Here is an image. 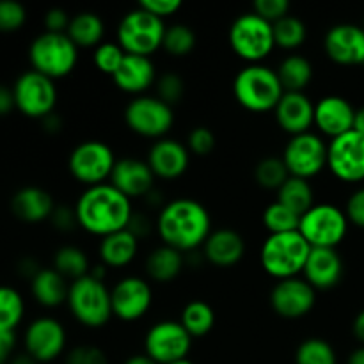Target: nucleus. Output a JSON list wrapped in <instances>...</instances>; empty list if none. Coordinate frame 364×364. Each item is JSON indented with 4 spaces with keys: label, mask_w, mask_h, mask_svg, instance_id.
Instances as JSON below:
<instances>
[{
    "label": "nucleus",
    "mask_w": 364,
    "mask_h": 364,
    "mask_svg": "<svg viewBox=\"0 0 364 364\" xmlns=\"http://www.w3.org/2000/svg\"><path fill=\"white\" fill-rule=\"evenodd\" d=\"M78 226L95 237H109L127 230L134 215L132 199L110 183L87 187L75 205Z\"/></svg>",
    "instance_id": "nucleus-1"
},
{
    "label": "nucleus",
    "mask_w": 364,
    "mask_h": 364,
    "mask_svg": "<svg viewBox=\"0 0 364 364\" xmlns=\"http://www.w3.org/2000/svg\"><path fill=\"white\" fill-rule=\"evenodd\" d=\"M156 233L164 245L180 252L194 251L203 247L212 233V217L196 199H173L156 217Z\"/></svg>",
    "instance_id": "nucleus-2"
},
{
    "label": "nucleus",
    "mask_w": 364,
    "mask_h": 364,
    "mask_svg": "<svg viewBox=\"0 0 364 364\" xmlns=\"http://www.w3.org/2000/svg\"><path fill=\"white\" fill-rule=\"evenodd\" d=\"M235 100L249 112H269L283 98L284 87L277 71L265 64H247L233 80Z\"/></svg>",
    "instance_id": "nucleus-3"
},
{
    "label": "nucleus",
    "mask_w": 364,
    "mask_h": 364,
    "mask_svg": "<svg viewBox=\"0 0 364 364\" xmlns=\"http://www.w3.org/2000/svg\"><path fill=\"white\" fill-rule=\"evenodd\" d=\"M311 245L299 231L269 235L259 249L263 270L277 281L299 277L304 272Z\"/></svg>",
    "instance_id": "nucleus-4"
},
{
    "label": "nucleus",
    "mask_w": 364,
    "mask_h": 364,
    "mask_svg": "<svg viewBox=\"0 0 364 364\" xmlns=\"http://www.w3.org/2000/svg\"><path fill=\"white\" fill-rule=\"evenodd\" d=\"M68 308L78 323L89 329H102L112 318V297L105 281L92 276L80 277L70 284Z\"/></svg>",
    "instance_id": "nucleus-5"
},
{
    "label": "nucleus",
    "mask_w": 364,
    "mask_h": 364,
    "mask_svg": "<svg viewBox=\"0 0 364 364\" xmlns=\"http://www.w3.org/2000/svg\"><path fill=\"white\" fill-rule=\"evenodd\" d=\"M28 60L32 70L57 80L68 77L75 70L78 60V46L68 34L45 31L32 39L28 46Z\"/></svg>",
    "instance_id": "nucleus-6"
},
{
    "label": "nucleus",
    "mask_w": 364,
    "mask_h": 364,
    "mask_svg": "<svg viewBox=\"0 0 364 364\" xmlns=\"http://www.w3.org/2000/svg\"><path fill=\"white\" fill-rule=\"evenodd\" d=\"M166 23L142 7L128 11L117 25V43L130 55L151 57L162 48Z\"/></svg>",
    "instance_id": "nucleus-7"
},
{
    "label": "nucleus",
    "mask_w": 364,
    "mask_h": 364,
    "mask_svg": "<svg viewBox=\"0 0 364 364\" xmlns=\"http://www.w3.org/2000/svg\"><path fill=\"white\" fill-rule=\"evenodd\" d=\"M230 45L247 64H262L276 48L272 23L255 11L240 14L230 27Z\"/></svg>",
    "instance_id": "nucleus-8"
},
{
    "label": "nucleus",
    "mask_w": 364,
    "mask_h": 364,
    "mask_svg": "<svg viewBox=\"0 0 364 364\" xmlns=\"http://www.w3.org/2000/svg\"><path fill=\"white\" fill-rule=\"evenodd\" d=\"M348 230L347 213L329 203L311 206L301 215L299 233L311 247L336 249L343 242Z\"/></svg>",
    "instance_id": "nucleus-9"
},
{
    "label": "nucleus",
    "mask_w": 364,
    "mask_h": 364,
    "mask_svg": "<svg viewBox=\"0 0 364 364\" xmlns=\"http://www.w3.org/2000/svg\"><path fill=\"white\" fill-rule=\"evenodd\" d=\"M124 123L134 134L159 141L173 128V107L162 102L159 96H135L124 109Z\"/></svg>",
    "instance_id": "nucleus-10"
},
{
    "label": "nucleus",
    "mask_w": 364,
    "mask_h": 364,
    "mask_svg": "<svg viewBox=\"0 0 364 364\" xmlns=\"http://www.w3.org/2000/svg\"><path fill=\"white\" fill-rule=\"evenodd\" d=\"M117 159L112 148L102 141H84L75 146L68 159L71 176L87 187L105 183L112 174Z\"/></svg>",
    "instance_id": "nucleus-11"
},
{
    "label": "nucleus",
    "mask_w": 364,
    "mask_h": 364,
    "mask_svg": "<svg viewBox=\"0 0 364 364\" xmlns=\"http://www.w3.org/2000/svg\"><path fill=\"white\" fill-rule=\"evenodd\" d=\"M16 109L32 119H45L57 105V87L52 78L34 70L23 71L13 85Z\"/></svg>",
    "instance_id": "nucleus-12"
},
{
    "label": "nucleus",
    "mask_w": 364,
    "mask_h": 364,
    "mask_svg": "<svg viewBox=\"0 0 364 364\" xmlns=\"http://www.w3.org/2000/svg\"><path fill=\"white\" fill-rule=\"evenodd\" d=\"M281 159L290 176L309 180L327 167V144L318 134L313 132L294 135L284 146Z\"/></svg>",
    "instance_id": "nucleus-13"
},
{
    "label": "nucleus",
    "mask_w": 364,
    "mask_h": 364,
    "mask_svg": "<svg viewBox=\"0 0 364 364\" xmlns=\"http://www.w3.org/2000/svg\"><path fill=\"white\" fill-rule=\"evenodd\" d=\"M192 348V336L180 322L162 320L149 327L144 338V354L156 364H171L188 359Z\"/></svg>",
    "instance_id": "nucleus-14"
},
{
    "label": "nucleus",
    "mask_w": 364,
    "mask_h": 364,
    "mask_svg": "<svg viewBox=\"0 0 364 364\" xmlns=\"http://www.w3.org/2000/svg\"><path fill=\"white\" fill-rule=\"evenodd\" d=\"M327 167L338 180L358 183L364 180V135L350 130L327 144Z\"/></svg>",
    "instance_id": "nucleus-15"
},
{
    "label": "nucleus",
    "mask_w": 364,
    "mask_h": 364,
    "mask_svg": "<svg viewBox=\"0 0 364 364\" xmlns=\"http://www.w3.org/2000/svg\"><path fill=\"white\" fill-rule=\"evenodd\" d=\"M68 334L63 323L53 316L32 320L23 334V347L39 364L52 363L66 350Z\"/></svg>",
    "instance_id": "nucleus-16"
},
{
    "label": "nucleus",
    "mask_w": 364,
    "mask_h": 364,
    "mask_svg": "<svg viewBox=\"0 0 364 364\" xmlns=\"http://www.w3.org/2000/svg\"><path fill=\"white\" fill-rule=\"evenodd\" d=\"M112 313L123 322L141 320L153 304V288L146 279L137 276H127L117 281L110 290Z\"/></svg>",
    "instance_id": "nucleus-17"
},
{
    "label": "nucleus",
    "mask_w": 364,
    "mask_h": 364,
    "mask_svg": "<svg viewBox=\"0 0 364 364\" xmlns=\"http://www.w3.org/2000/svg\"><path fill=\"white\" fill-rule=\"evenodd\" d=\"M316 302V290L301 277L277 281L270 291V306L283 318L297 320L311 313Z\"/></svg>",
    "instance_id": "nucleus-18"
},
{
    "label": "nucleus",
    "mask_w": 364,
    "mask_h": 364,
    "mask_svg": "<svg viewBox=\"0 0 364 364\" xmlns=\"http://www.w3.org/2000/svg\"><path fill=\"white\" fill-rule=\"evenodd\" d=\"M323 50L341 66L364 64V28L354 23L334 25L323 38Z\"/></svg>",
    "instance_id": "nucleus-19"
},
{
    "label": "nucleus",
    "mask_w": 364,
    "mask_h": 364,
    "mask_svg": "<svg viewBox=\"0 0 364 364\" xmlns=\"http://www.w3.org/2000/svg\"><path fill=\"white\" fill-rule=\"evenodd\" d=\"M146 162L151 167L155 178L176 180L187 173L188 164H191V151L183 142L164 137L153 142Z\"/></svg>",
    "instance_id": "nucleus-20"
},
{
    "label": "nucleus",
    "mask_w": 364,
    "mask_h": 364,
    "mask_svg": "<svg viewBox=\"0 0 364 364\" xmlns=\"http://www.w3.org/2000/svg\"><path fill=\"white\" fill-rule=\"evenodd\" d=\"M355 109L343 96H323L315 103V127L320 134L336 139L354 130Z\"/></svg>",
    "instance_id": "nucleus-21"
},
{
    "label": "nucleus",
    "mask_w": 364,
    "mask_h": 364,
    "mask_svg": "<svg viewBox=\"0 0 364 364\" xmlns=\"http://www.w3.org/2000/svg\"><path fill=\"white\" fill-rule=\"evenodd\" d=\"M110 185L123 192L127 198H142L153 191L155 174L146 160L124 156V159L117 160L114 166L112 174H110Z\"/></svg>",
    "instance_id": "nucleus-22"
},
{
    "label": "nucleus",
    "mask_w": 364,
    "mask_h": 364,
    "mask_svg": "<svg viewBox=\"0 0 364 364\" xmlns=\"http://www.w3.org/2000/svg\"><path fill=\"white\" fill-rule=\"evenodd\" d=\"M274 116L281 130L291 137L306 134L315 124V103L306 92H284L274 109Z\"/></svg>",
    "instance_id": "nucleus-23"
},
{
    "label": "nucleus",
    "mask_w": 364,
    "mask_h": 364,
    "mask_svg": "<svg viewBox=\"0 0 364 364\" xmlns=\"http://www.w3.org/2000/svg\"><path fill=\"white\" fill-rule=\"evenodd\" d=\"M302 274L315 290H331L343 277V262L336 249L311 247Z\"/></svg>",
    "instance_id": "nucleus-24"
},
{
    "label": "nucleus",
    "mask_w": 364,
    "mask_h": 364,
    "mask_svg": "<svg viewBox=\"0 0 364 364\" xmlns=\"http://www.w3.org/2000/svg\"><path fill=\"white\" fill-rule=\"evenodd\" d=\"M203 255H205L206 262H210L212 265L228 269V267L237 265L244 258L245 240L238 231L231 230V228L213 230L203 245Z\"/></svg>",
    "instance_id": "nucleus-25"
},
{
    "label": "nucleus",
    "mask_w": 364,
    "mask_h": 364,
    "mask_svg": "<svg viewBox=\"0 0 364 364\" xmlns=\"http://www.w3.org/2000/svg\"><path fill=\"white\" fill-rule=\"evenodd\" d=\"M112 80L119 91L128 92V95L142 96V92H146L155 84L156 68L153 64L151 57L130 55V53H127L119 70L114 73Z\"/></svg>",
    "instance_id": "nucleus-26"
},
{
    "label": "nucleus",
    "mask_w": 364,
    "mask_h": 364,
    "mask_svg": "<svg viewBox=\"0 0 364 364\" xmlns=\"http://www.w3.org/2000/svg\"><path fill=\"white\" fill-rule=\"evenodd\" d=\"M55 206L52 194L36 185L18 188L11 198V210H13L14 217L28 224L50 220Z\"/></svg>",
    "instance_id": "nucleus-27"
},
{
    "label": "nucleus",
    "mask_w": 364,
    "mask_h": 364,
    "mask_svg": "<svg viewBox=\"0 0 364 364\" xmlns=\"http://www.w3.org/2000/svg\"><path fill=\"white\" fill-rule=\"evenodd\" d=\"M100 259L109 269H123L130 265L139 252V238L128 230L109 235L100 242Z\"/></svg>",
    "instance_id": "nucleus-28"
},
{
    "label": "nucleus",
    "mask_w": 364,
    "mask_h": 364,
    "mask_svg": "<svg viewBox=\"0 0 364 364\" xmlns=\"http://www.w3.org/2000/svg\"><path fill=\"white\" fill-rule=\"evenodd\" d=\"M31 294L43 308H57L68 301L70 284L55 269H41L31 279Z\"/></svg>",
    "instance_id": "nucleus-29"
},
{
    "label": "nucleus",
    "mask_w": 364,
    "mask_h": 364,
    "mask_svg": "<svg viewBox=\"0 0 364 364\" xmlns=\"http://www.w3.org/2000/svg\"><path fill=\"white\" fill-rule=\"evenodd\" d=\"M185 265L183 252L169 247V245H160L153 249L146 258V272L156 283H171L181 274Z\"/></svg>",
    "instance_id": "nucleus-30"
},
{
    "label": "nucleus",
    "mask_w": 364,
    "mask_h": 364,
    "mask_svg": "<svg viewBox=\"0 0 364 364\" xmlns=\"http://www.w3.org/2000/svg\"><path fill=\"white\" fill-rule=\"evenodd\" d=\"M66 34L78 48H96L102 45V39L105 36V23L102 18L91 11H82L71 16L70 27Z\"/></svg>",
    "instance_id": "nucleus-31"
},
{
    "label": "nucleus",
    "mask_w": 364,
    "mask_h": 364,
    "mask_svg": "<svg viewBox=\"0 0 364 364\" xmlns=\"http://www.w3.org/2000/svg\"><path fill=\"white\" fill-rule=\"evenodd\" d=\"M277 77L283 84L284 92H304L313 80V64L301 53H291L281 60Z\"/></svg>",
    "instance_id": "nucleus-32"
},
{
    "label": "nucleus",
    "mask_w": 364,
    "mask_h": 364,
    "mask_svg": "<svg viewBox=\"0 0 364 364\" xmlns=\"http://www.w3.org/2000/svg\"><path fill=\"white\" fill-rule=\"evenodd\" d=\"M277 201L281 205L294 210L297 215H304L311 206H315V191L309 185V180L290 176L277 191Z\"/></svg>",
    "instance_id": "nucleus-33"
},
{
    "label": "nucleus",
    "mask_w": 364,
    "mask_h": 364,
    "mask_svg": "<svg viewBox=\"0 0 364 364\" xmlns=\"http://www.w3.org/2000/svg\"><path fill=\"white\" fill-rule=\"evenodd\" d=\"M180 323L192 338H203L215 326V311L205 301H191L181 309Z\"/></svg>",
    "instance_id": "nucleus-34"
},
{
    "label": "nucleus",
    "mask_w": 364,
    "mask_h": 364,
    "mask_svg": "<svg viewBox=\"0 0 364 364\" xmlns=\"http://www.w3.org/2000/svg\"><path fill=\"white\" fill-rule=\"evenodd\" d=\"M53 269L66 279H71V283L80 277L89 276L91 272V263H89L87 255L80 247L75 245H64L57 249L53 255Z\"/></svg>",
    "instance_id": "nucleus-35"
},
{
    "label": "nucleus",
    "mask_w": 364,
    "mask_h": 364,
    "mask_svg": "<svg viewBox=\"0 0 364 364\" xmlns=\"http://www.w3.org/2000/svg\"><path fill=\"white\" fill-rule=\"evenodd\" d=\"M272 28L277 48L297 50L304 45L306 38H308V28H306L304 21L294 14L281 18L279 21L272 23Z\"/></svg>",
    "instance_id": "nucleus-36"
},
{
    "label": "nucleus",
    "mask_w": 364,
    "mask_h": 364,
    "mask_svg": "<svg viewBox=\"0 0 364 364\" xmlns=\"http://www.w3.org/2000/svg\"><path fill=\"white\" fill-rule=\"evenodd\" d=\"M25 316V301L13 287L0 284V329L16 331Z\"/></svg>",
    "instance_id": "nucleus-37"
},
{
    "label": "nucleus",
    "mask_w": 364,
    "mask_h": 364,
    "mask_svg": "<svg viewBox=\"0 0 364 364\" xmlns=\"http://www.w3.org/2000/svg\"><path fill=\"white\" fill-rule=\"evenodd\" d=\"M290 178L287 166L281 156H265L255 167V180L265 191H279Z\"/></svg>",
    "instance_id": "nucleus-38"
},
{
    "label": "nucleus",
    "mask_w": 364,
    "mask_h": 364,
    "mask_svg": "<svg viewBox=\"0 0 364 364\" xmlns=\"http://www.w3.org/2000/svg\"><path fill=\"white\" fill-rule=\"evenodd\" d=\"M262 220L265 230L269 231V235L290 233V231H299L301 215H297L294 210H290L288 206L276 201L270 203V205L263 210Z\"/></svg>",
    "instance_id": "nucleus-39"
},
{
    "label": "nucleus",
    "mask_w": 364,
    "mask_h": 364,
    "mask_svg": "<svg viewBox=\"0 0 364 364\" xmlns=\"http://www.w3.org/2000/svg\"><path fill=\"white\" fill-rule=\"evenodd\" d=\"M295 364H338V358L329 341L308 338L295 350Z\"/></svg>",
    "instance_id": "nucleus-40"
},
{
    "label": "nucleus",
    "mask_w": 364,
    "mask_h": 364,
    "mask_svg": "<svg viewBox=\"0 0 364 364\" xmlns=\"http://www.w3.org/2000/svg\"><path fill=\"white\" fill-rule=\"evenodd\" d=\"M196 32L185 23H174L166 28L162 48L173 57H185L194 50Z\"/></svg>",
    "instance_id": "nucleus-41"
},
{
    "label": "nucleus",
    "mask_w": 364,
    "mask_h": 364,
    "mask_svg": "<svg viewBox=\"0 0 364 364\" xmlns=\"http://www.w3.org/2000/svg\"><path fill=\"white\" fill-rule=\"evenodd\" d=\"M124 57H127V52L121 48L119 43L105 41L95 48V52H92V63H95V66L98 68L102 73L114 77V73L119 70Z\"/></svg>",
    "instance_id": "nucleus-42"
},
{
    "label": "nucleus",
    "mask_w": 364,
    "mask_h": 364,
    "mask_svg": "<svg viewBox=\"0 0 364 364\" xmlns=\"http://www.w3.org/2000/svg\"><path fill=\"white\" fill-rule=\"evenodd\" d=\"M27 21V9L16 0H0V32L20 31Z\"/></svg>",
    "instance_id": "nucleus-43"
},
{
    "label": "nucleus",
    "mask_w": 364,
    "mask_h": 364,
    "mask_svg": "<svg viewBox=\"0 0 364 364\" xmlns=\"http://www.w3.org/2000/svg\"><path fill=\"white\" fill-rule=\"evenodd\" d=\"M156 92L162 102L173 107L174 103L180 102L185 95V82L178 73H164L156 80Z\"/></svg>",
    "instance_id": "nucleus-44"
},
{
    "label": "nucleus",
    "mask_w": 364,
    "mask_h": 364,
    "mask_svg": "<svg viewBox=\"0 0 364 364\" xmlns=\"http://www.w3.org/2000/svg\"><path fill=\"white\" fill-rule=\"evenodd\" d=\"M215 135L210 128L206 127H196L188 134L187 148L188 151L194 153L198 156H206L215 149Z\"/></svg>",
    "instance_id": "nucleus-45"
},
{
    "label": "nucleus",
    "mask_w": 364,
    "mask_h": 364,
    "mask_svg": "<svg viewBox=\"0 0 364 364\" xmlns=\"http://www.w3.org/2000/svg\"><path fill=\"white\" fill-rule=\"evenodd\" d=\"M64 364H109L105 352L92 345H78L66 354Z\"/></svg>",
    "instance_id": "nucleus-46"
},
{
    "label": "nucleus",
    "mask_w": 364,
    "mask_h": 364,
    "mask_svg": "<svg viewBox=\"0 0 364 364\" xmlns=\"http://www.w3.org/2000/svg\"><path fill=\"white\" fill-rule=\"evenodd\" d=\"M252 9L258 16H262L263 20L270 21V23H276L281 18L288 16V11H290V2L288 0H256L252 4Z\"/></svg>",
    "instance_id": "nucleus-47"
},
{
    "label": "nucleus",
    "mask_w": 364,
    "mask_h": 364,
    "mask_svg": "<svg viewBox=\"0 0 364 364\" xmlns=\"http://www.w3.org/2000/svg\"><path fill=\"white\" fill-rule=\"evenodd\" d=\"M50 223L60 233H70L75 228H80L78 226L77 212H75V208H70V206H55L52 217H50Z\"/></svg>",
    "instance_id": "nucleus-48"
},
{
    "label": "nucleus",
    "mask_w": 364,
    "mask_h": 364,
    "mask_svg": "<svg viewBox=\"0 0 364 364\" xmlns=\"http://www.w3.org/2000/svg\"><path fill=\"white\" fill-rule=\"evenodd\" d=\"M139 7L164 20V18L176 14L181 9V2L180 0H142L139 2Z\"/></svg>",
    "instance_id": "nucleus-49"
},
{
    "label": "nucleus",
    "mask_w": 364,
    "mask_h": 364,
    "mask_svg": "<svg viewBox=\"0 0 364 364\" xmlns=\"http://www.w3.org/2000/svg\"><path fill=\"white\" fill-rule=\"evenodd\" d=\"M71 16L60 7H52L45 14V28L46 32H57V34H66L70 27Z\"/></svg>",
    "instance_id": "nucleus-50"
},
{
    "label": "nucleus",
    "mask_w": 364,
    "mask_h": 364,
    "mask_svg": "<svg viewBox=\"0 0 364 364\" xmlns=\"http://www.w3.org/2000/svg\"><path fill=\"white\" fill-rule=\"evenodd\" d=\"M347 219L348 223L355 224L358 228H364V187L358 188L347 201Z\"/></svg>",
    "instance_id": "nucleus-51"
},
{
    "label": "nucleus",
    "mask_w": 364,
    "mask_h": 364,
    "mask_svg": "<svg viewBox=\"0 0 364 364\" xmlns=\"http://www.w3.org/2000/svg\"><path fill=\"white\" fill-rule=\"evenodd\" d=\"M16 348V334L14 331L0 329V364H9Z\"/></svg>",
    "instance_id": "nucleus-52"
},
{
    "label": "nucleus",
    "mask_w": 364,
    "mask_h": 364,
    "mask_svg": "<svg viewBox=\"0 0 364 364\" xmlns=\"http://www.w3.org/2000/svg\"><path fill=\"white\" fill-rule=\"evenodd\" d=\"M127 230L130 231L132 235H135L137 238H144L151 233V223H149V219L144 215V213L134 212V215H132L130 224H128Z\"/></svg>",
    "instance_id": "nucleus-53"
},
{
    "label": "nucleus",
    "mask_w": 364,
    "mask_h": 364,
    "mask_svg": "<svg viewBox=\"0 0 364 364\" xmlns=\"http://www.w3.org/2000/svg\"><path fill=\"white\" fill-rule=\"evenodd\" d=\"M13 109H16L13 87H7V85L0 84V117L11 114L13 112Z\"/></svg>",
    "instance_id": "nucleus-54"
},
{
    "label": "nucleus",
    "mask_w": 364,
    "mask_h": 364,
    "mask_svg": "<svg viewBox=\"0 0 364 364\" xmlns=\"http://www.w3.org/2000/svg\"><path fill=\"white\" fill-rule=\"evenodd\" d=\"M39 270H41V267H38V263H36L32 258H23L20 263H18V272H20L23 277H28V279H32Z\"/></svg>",
    "instance_id": "nucleus-55"
},
{
    "label": "nucleus",
    "mask_w": 364,
    "mask_h": 364,
    "mask_svg": "<svg viewBox=\"0 0 364 364\" xmlns=\"http://www.w3.org/2000/svg\"><path fill=\"white\" fill-rule=\"evenodd\" d=\"M43 127H45V130L48 132V134H57V132L63 128V121H60V117L57 116L55 112L50 114V116H46L45 119H41Z\"/></svg>",
    "instance_id": "nucleus-56"
},
{
    "label": "nucleus",
    "mask_w": 364,
    "mask_h": 364,
    "mask_svg": "<svg viewBox=\"0 0 364 364\" xmlns=\"http://www.w3.org/2000/svg\"><path fill=\"white\" fill-rule=\"evenodd\" d=\"M352 333H354V336L364 345V309H361V311L358 313V316L354 318V323H352Z\"/></svg>",
    "instance_id": "nucleus-57"
},
{
    "label": "nucleus",
    "mask_w": 364,
    "mask_h": 364,
    "mask_svg": "<svg viewBox=\"0 0 364 364\" xmlns=\"http://www.w3.org/2000/svg\"><path fill=\"white\" fill-rule=\"evenodd\" d=\"M9 364H39V363L36 361L31 354H27V352H21V354L13 355V359H11Z\"/></svg>",
    "instance_id": "nucleus-58"
},
{
    "label": "nucleus",
    "mask_w": 364,
    "mask_h": 364,
    "mask_svg": "<svg viewBox=\"0 0 364 364\" xmlns=\"http://www.w3.org/2000/svg\"><path fill=\"white\" fill-rule=\"evenodd\" d=\"M123 364H156V363L146 354H135V355H132V358H128Z\"/></svg>",
    "instance_id": "nucleus-59"
},
{
    "label": "nucleus",
    "mask_w": 364,
    "mask_h": 364,
    "mask_svg": "<svg viewBox=\"0 0 364 364\" xmlns=\"http://www.w3.org/2000/svg\"><path fill=\"white\" fill-rule=\"evenodd\" d=\"M354 130L364 135V107L355 110V119H354Z\"/></svg>",
    "instance_id": "nucleus-60"
},
{
    "label": "nucleus",
    "mask_w": 364,
    "mask_h": 364,
    "mask_svg": "<svg viewBox=\"0 0 364 364\" xmlns=\"http://www.w3.org/2000/svg\"><path fill=\"white\" fill-rule=\"evenodd\" d=\"M107 269H109V267H105V265H103V263H102V265H95V267H91V272H89V276H92V277H95V279L105 281Z\"/></svg>",
    "instance_id": "nucleus-61"
},
{
    "label": "nucleus",
    "mask_w": 364,
    "mask_h": 364,
    "mask_svg": "<svg viewBox=\"0 0 364 364\" xmlns=\"http://www.w3.org/2000/svg\"><path fill=\"white\" fill-rule=\"evenodd\" d=\"M347 364H364V345L363 347L355 348V350L352 352Z\"/></svg>",
    "instance_id": "nucleus-62"
},
{
    "label": "nucleus",
    "mask_w": 364,
    "mask_h": 364,
    "mask_svg": "<svg viewBox=\"0 0 364 364\" xmlns=\"http://www.w3.org/2000/svg\"><path fill=\"white\" fill-rule=\"evenodd\" d=\"M171 364H194L191 361V359H181V361H176V363H171Z\"/></svg>",
    "instance_id": "nucleus-63"
},
{
    "label": "nucleus",
    "mask_w": 364,
    "mask_h": 364,
    "mask_svg": "<svg viewBox=\"0 0 364 364\" xmlns=\"http://www.w3.org/2000/svg\"><path fill=\"white\" fill-rule=\"evenodd\" d=\"M363 28H364V25H363Z\"/></svg>",
    "instance_id": "nucleus-64"
}]
</instances>
